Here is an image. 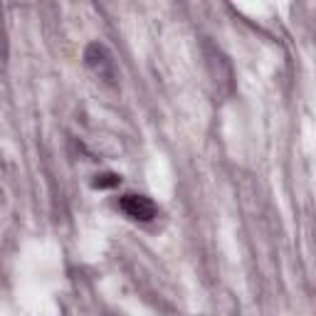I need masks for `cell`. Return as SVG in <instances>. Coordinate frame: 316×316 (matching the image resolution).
Returning <instances> with one entry per match:
<instances>
[{
    "mask_svg": "<svg viewBox=\"0 0 316 316\" xmlns=\"http://www.w3.org/2000/svg\"><path fill=\"white\" fill-rule=\"evenodd\" d=\"M114 185H118V176L114 173H104L94 180V188H114Z\"/></svg>",
    "mask_w": 316,
    "mask_h": 316,
    "instance_id": "7a4b0ae2",
    "label": "cell"
},
{
    "mask_svg": "<svg viewBox=\"0 0 316 316\" xmlns=\"http://www.w3.org/2000/svg\"><path fill=\"white\" fill-rule=\"evenodd\" d=\"M121 210L134 220H153L158 215V208H156V203L151 200V198L134 195V193L121 198Z\"/></svg>",
    "mask_w": 316,
    "mask_h": 316,
    "instance_id": "6da1fadb",
    "label": "cell"
}]
</instances>
